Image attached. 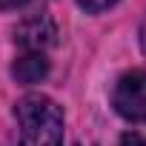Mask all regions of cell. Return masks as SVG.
Returning <instances> with one entry per match:
<instances>
[{"label":"cell","mask_w":146,"mask_h":146,"mask_svg":"<svg viewBox=\"0 0 146 146\" xmlns=\"http://www.w3.org/2000/svg\"><path fill=\"white\" fill-rule=\"evenodd\" d=\"M20 146H63V109L46 95H26L15 106Z\"/></svg>","instance_id":"1"},{"label":"cell","mask_w":146,"mask_h":146,"mask_svg":"<svg viewBox=\"0 0 146 146\" xmlns=\"http://www.w3.org/2000/svg\"><path fill=\"white\" fill-rule=\"evenodd\" d=\"M112 106L120 117L146 123V69H132L115 83Z\"/></svg>","instance_id":"2"},{"label":"cell","mask_w":146,"mask_h":146,"mask_svg":"<svg viewBox=\"0 0 146 146\" xmlns=\"http://www.w3.org/2000/svg\"><path fill=\"white\" fill-rule=\"evenodd\" d=\"M54 37H57V26H54V20L49 17V15H32V17H26L17 29H15V43L20 46V49H26V52H43V49H49L52 43H54Z\"/></svg>","instance_id":"3"},{"label":"cell","mask_w":146,"mask_h":146,"mask_svg":"<svg viewBox=\"0 0 146 146\" xmlns=\"http://www.w3.org/2000/svg\"><path fill=\"white\" fill-rule=\"evenodd\" d=\"M12 75H15L17 83H26V86L40 83V80L49 75V60H46L43 52H26V54H20V57L15 60Z\"/></svg>","instance_id":"4"},{"label":"cell","mask_w":146,"mask_h":146,"mask_svg":"<svg viewBox=\"0 0 146 146\" xmlns=\"http://www.w3.org/2000/svg\"><path fill=\"white\" fill-rule=\"evenodd\" d=\"M115 3H117V0H78V6H80L83 12H89V15H98V12L115 6Z\"/></svg>","instance_id":"5"},{"label":"cell","mask_w":146,"mask_h":146,"mask_svg":"<svg viewBox=\"0 0 146 146\" xmlns=\"http://www.w3.org/2000/svg\"><path fill=\"white\" fill-rule=\"evenodd\" d=\"M120 146H146V135H137V132H126L120 137Z\"/></svg>","instance_id":"6"},{"label":"cell","mask_w":146,"mask_h":146,"mask_svg":"<svg viewBox=\"0 0 146 146\" xmlns=\"http://www.w3.org/2000/svg\"><path fill=\"white\" fill-rule=\"evenodd\" d=\"M23 3H26V0H0V9H17Z\"/></svg>","instance_id":"7"},{"label":"cell","mask_w":146,"mask_h":146,"mask_svg":"<svg viewBox=\"0 0 146 146\" xmlns=\"http://www.w3.org/2000/svg\"><path fill=\"white\" fill-rule=\"evenodd\" d=\"M140 43H143V52H146V23H143V29H140Z\"/></svg>","instance_id":"8"}]
</instances>
